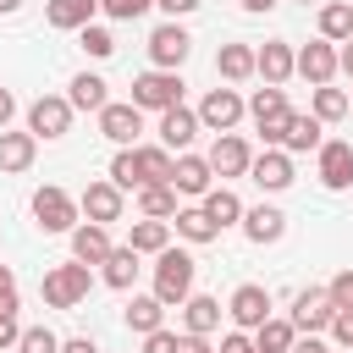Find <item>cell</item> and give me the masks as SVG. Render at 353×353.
Instances as JSON below:
<instances>
[{"label": "cell", "instance_id": "6da1fadb", "mask_svg": "<svg viewBox=\"0 0 353 353\" xmlns=\"http://www.w3.org/2000/svg\"><path fill=\"white\" fill-rule=\"evenodd\" d=\"M171 165H176L171 149H160V143H149V149L127 143V149H116V160H110V182H116L121 193H127V188H149V182H171Z\"/></svg>", "mask_w": 353, "mask_h": 353}, {"label": "cell", "instance_id": "7a4b0ae2", "mask_svg": "<svg viewBox=\"0 0 353 353\" xmlns=\"http://www.w3.org/2000/svg\"><path fill=\"white\" fill-rule=\"evenodd\" d=\"M193 276H199V259H193V254H182V248H171V243L154 254V298H160L165 309L193 292Z\"/></svg>", "mask_w": 353, "mask_h": 353}, {"label": "cell", "instance_id": "3957f363", "mask_svg": "<svg viewBox=\"0 0 353 353\" xmlns=\"http://www.w3.org/2000/svg\"><path fill=\"white\" fill-rule=\"evenodd\" d=\"M88 287H94V270H88L83 259L55 265V270H44V281H39V292H44L50 309H77V303L88 298Z\"/></svg>", "mask_w": 353, "mask_h": 353}, {"label": "cell", "instance_id": "277c9868", "mask_svg": "<svg viewBox=\"0 0 353 353\" xmlns=\"http://www.w3.org/2000/svg\"><path fill=\"white\" fill-rule=\"evenodd\" d=\"M248 116H254V127H259V138H265V149H281V132H287V88H276V83H265L254 99H248Z\"/></svg>", "mask_w": 353, "mask_h": 353}, {"label": "cell", "instance_id": "5b68a950", "mask_svg": "<svg viewBox=\"0 0 353 353\" xmlns=\"http://www.w3.org/2000/svg\"><path fill=\"white\" fill-rule=\"evenodd\" d=\"M132 105L138 110H171V105H182V77L176 72H138L132 77Z\"/></svg>", "mask_w": 353, "mask_h": 353}, {"label": "cell", "instance_id": "8992f818", "mask_svg": "<svg viewBox=\"0 0 353 353\" xmlns=\"http://www.w3.org/2000/svg\"><path fill=\"white\" fill-rule=\"evenodd\" d=\"M77 215H83V210H77V199H72L66 188H39V193H33V221H39L44 232H72Z\"/></svg>", "mask_w": 353, "mask_h": 353}, {"label": "cell", "instance_id": "52a82bcc", "mask_svg": "<svg viewBox=\"0 0 353 353\" xmlns=\"http://www.w3.org/2000/svg\"><path fill=\"white\" fill-rule=\"evenodd\" d=\"M28 132L33 138H66L72 132V99H61V94L33 99L28 105Z\"/></svg>", "mask_w": 353, "mask_h": 353}, {"label": "cell", "instance_id": "ba28073f", "mask_svg": "<svg viewBox=\"0 0 353 353\" xmlns=\"http://www.w3.org/2000/svg\"><path fill=\"white\" fill-rule=\"evenodd\" d=\"M188 50H193V39H188L182 22H160V28L149 33V61H154L160 72H176V66L188 61Z\"/></svg>", "mask_w": 353, "mask_h": 353}, {"label": "cell", "instance_id": "9c48e42d", "mask_svg": "<svg viewBox=\"0 0 353 353\" xmlns=\"http://www.w3.org/2000/svg\"><path fill=\"white\" fill-rule=\"evenodd\" d=\"M243 94L237 88H210L204 94V105H199V127H210V132H232L237 121H243Z\"/></svg>", "mask_w": 353, "mask_h": 353}, {"label": "cell", "instance_id": "30bf717a", "mask_svg": "<svg viewBox=\"0 0 353 353\" xmlns=\"http://www.w3.org/2000/svg\"><path fill=\"white\" fill-rule=\"evenodd\" d=\"M292 72L309 77L314 88L331 83V77H336V44H331V39H309L303 50H292Z\"/></svg>", "mask_w": 353, "mask_h": 353}, {"label": "cell", "instance_id": "8fae6325", "mask_svg": "<svg viewBox=\"0 0 353 353\" xmlns=\"http://www.w3.org/2000/svg\"><path fill=\"white\" fill-rule=\"evenodd\" d=\"M94 116H99V132H105L116 149L138 143V132H143V110H138L132 99H127V105H116V99H110V105H105V110H94Z\"/></svg>", "mask_w": 353, "mask_h": 353}, {"label": "cell", "instance_id": "7c38bea8", "mask_svg": "<svg viewBox=\"0 0 353 353\" xmlns=\"http://www.w3.org/2000/svg\"><path fill=\"white\" fill-rule=\"evenodd\" d=\"M314 154H320V182H325L331 193L353 188V143H347V138H325Z\"/></svg>", "mask_w": 353, "mask_h": 353}, {"label": "cell", "instance_id": "4fadbf2b", "mask_svg": "<svg viewBox=\"0 0 353 353\" xmlns=\"http://www.w3.org/2000/svg\"><path fill=\"white\" fill-rule=\"evenodd\" d=\"M226 314L237 320V331H254V325H265V320H270V292H265L259 281H243V287L232 292Z\"/></svg>", "mask_w": 353, "mask_h": 353}, {"label": "cell", "instance_id": "5bb4252c", "mask_svg": "<svg viewBox=\"0 0 353 353\" xmlns=\"http://www.w3.org/2000/svg\"><path fill=\"white\" fill-rule=\"evenodd\" d=\"M331 314H336V303H331L320 287H309V292H298V298H292V331H298V336L325 331V325H331Z\"/></svg>", "mask_w": 353, "mask_h": 353}, {"label": "cell", "instance_id": "9a60e30c", "mask_svg": "<svg viewBox=\"0 0 353 353\" xmlns=\"http://www.w3.org/2000/svg\"><path fill=\"white\" fill-rule=\"evenodd\" d=\"M193 138H199V110H188V105H171V110H160V149L182 154Z\"/></svg>", "mask_w": 353, "mask_h": 353}, {"label": "cell", "instance_id": "2e32d148", "mask_svg": "<svg viewBox=\"0 0 353 353\" xmlns=\"http://www.w3.org/2000/svg\"><path fill=\"white\" fill-rule=\"evenodd\" d=\"M210 182H215L210 160L182 149V154H176V165H171V188H176V193H188V199H204V193H210Z\"/></svg>", "mask_w": 353, "mask_h": 353}, {"label": "cell", "instance_id": "e0dca14e", "mask_svg": "<svg viewBox=\"0 0 353 353\" xmlns=\"http://www.w3.org/2000/svg\"><path fill=\"white\" fill-rule=\"evenodd\" d=\"M248 176H254L265 193H281V188H292V154H287V149H265L259 160H248Z\"/></svg>", "mask_w": 353, "mask_h": 353}, {"label": "cell", "instance_id": "ac0fdd59", "mask_svg": "<svg viewBox=\"0 0 353 353\" xmlns=\"http://www.w3.org/2000/svg\"><path fill=\"white\" fill-rule=\"evenodd\" d=\"M77 210H83L88 221L110 226V221H121V188H116V182H88L83 199H77Z\"/></svg>", "mask_w": 353, "mask_h": 353}, {"label": "cell", "instance_id": "d6986e66", "mask_svg": "<svg viewBox=\"0 0 353 353\" xmlns=\"http://www.w3.org/2000/svg\"><path fill=\"white\" fill-rule=\"evenodd\" d=\"M254 72L281 88V83L292 77V44H287V39H265V44L254 50Z\"/></svg>", "mask_w": 353, "mask_h": 353}, {"label": "cell", "instance_id": "ffe728a7", "mask_svg": "<svg viewBox=\"0 0 353 353\" xmlns=\"http://www.w3.org/2000/svg\"><path fill=\"white\" fill-rule=\"evenodd\" d=\"M110 248H116V243H110V226H99V221H77V226H72V259L99 265Z\"/></svg>", "mask_w": 353, "mask_h": 353}, {"label": "cell", "instance_id": "44dd1931", "mask_svg": "<svg viewBox=\"0 0 353 353\" xmlns=\"http://www.w3.org/2000/svg\"><path fill=\"white\" fill-rule=\"evenodd\" d=\"M248 160H254V154H248V143H243L237 132H221L215 149H210V171H215V176H243Z\"/></svg>", "mask_w": 353, "mask_h": 353}, {"label": "cell", "instance_id": "7402d4cb", "mask_svg": "<svg viewBox=\"0 0 353 353\" xmlns=\"http://www.w3.org/2000/svg\"><path fill=\"white\" fill-rule=\"evenodd\" d=\"M281 232H287V215H281L276 204H254V210H243V237H248V243L265 248V243H276Z\"/></svg>", "mask_w": 353, "mask_h": 353}, {"label": "cell", "instance_id": "603a6c76", "mask_svg": "<svg viewBox=\"0 0 353 353\" xmlns=\"http://www.w3.org/2000/svg\"><path fill=\"white\" fill-rule=\"evenodd\" d=\"M94 11H99V0H50L44 6V22L61 28V33H77V28L94 22Z\"/></svg>", "mask_w": 353, "mask_h": 353}, {"label": "cell", "instance_id": "cb8c5ba5", "mask_svg": "<svg viewBox=\"0 0 353 353\" xmlns=\"http://www.w3.org/2000/svg\"><path fill=\"white\" fill-rule=\"evenodd\" d=\"M320 127H325L320 116H298V110H292V116H287V132H281V149H287V154H309V149H320V143H325Z\"/></svg>", "mask_w": 353, "mask_h": 353}, {"label": "cell", "instance_id": "d4e9b609", "mask_svg": "<svg viewBox=\"0 0 353 353\" xmlns=\"http://www.w3.org/2000/svg\"><path fill=\"white\" fill-rule=\"evenodd\" d=\"M182 325H188L193 336H210V331L221 325V303L204 298V292H188V298H182Z\"/></svg>", "mask_w": 353, "mask_h": 353}, {"label": "cell", "instance_id": "484cf974", "mask_svg": "<svg viewBox=\"0 0 353 353\" xmlns=\"http://www.w3.org/2000/svg\"><path fill=\"white\" fill-rule=\"evenodd\" d=\"M165 243H171V221H154V215L132 221V232H127V248L132 254H160Z\"/></svg>", "mask_w": 353, "mask_h": 353}, {"label": "cell", "instance_id": "4316f807", "mask_svg": "<svg viewBox=\"0 0 353 353\" xmlns=\"http://www.w3.org/2000/svg\"><path fill=\"white\" fill-rule=\"evenodd\" d=\"M33 154H39L33 132H0V171H28Z\"/></svg>", "mask_w": 353, "mask_h": 353}, {"label": "cell", "instance_id": "83f0119b", "mask_svg": "<svg viewBox=\"0 0 353 353\" xmlns=\"http://www.w3.org/2000/svg\"><path fill=\"white\" fill-rule=\"evenodd\" d=\"M199 210H204V215H210V221H215V226H221V232H226V226H237V221H243V199H237V193H232V188H210V193H204V204H199Z\"/></svg>", "mask_w": 353, "mask_h": 353}, {"label": "cell", "instance_id": "f1b7e54d", "mask_svg": "<svg viewBox=\"0 0 353 353\" xmlns=\"http://www.w3.org/2000/svg\"><path fill=\"white\" fill-rule=\"evenodd\" d=\"M171 226H176V237H188V243H215V237H221V226H215L199 204H193V210H182V204H176Z\"/></svg>", "mask_w": 353, "mask_h": 353}, {"label": "cell", "instance_id": "f546056e", "mask_svg": "<svg viewBox=\"0 0 353 353\" xmlns=\"http://www.w3.org/2000/svg\"><path fill=\"white\" fill-rule=\"evenodd\" d=\"M99 265H105V287H116V292H127V287L138 281V254H132L127 243H121V248H110Z\"/></svg>", "mask_w": 353, "mask_h": 353}, {"label": "cell", "instance_id": "4dcf8cb0", "mask_svg": "<svg viewBox=\"0 0 353 353\" xmlns=\"http://www.w3.org/2000/svg\"><path fill=\"white\" fill-rule=\"evenodd\" d=\"M215 72H221L226 83H243V77H254V44H221V55H215Z\"/></svg>", "mask_w": 353, "mask_h": 353}, {"label": "cell", "instance_id": "1f68e13d", "mask_svg": "<svg viewBox=\"0 0 353 353\" xmlns=\"http://www.w3.org/2000/svg\"><path fill=\"white\" fill-rule=\"evenodd\" d=\"M66 99H72V110H105V105H110V94H105V77H94V72H77Z\"/></svg>", "mask_w": 353, "mask_h": 353}, {"label": "cell", "instance_id": "d6a6232c", "mask_svg": "<svg viewBox=\"0 0 353 353\" xmlns=\"http://www.w3.org/2000/svg\"><path fill=\"white\" fill-rule=\"evenodd\" d=\"M138 215L171 221V215H176V188H171V182H149V188H138Z\"/></svg>", "mask_w": 353, "mask_h": 353}, {"label": "cell", "instance_id": "836d02e7", "mask_svg": "<svg viewBox=\"0 0 353 353\" xmlns=\"http://www.w3.org/2000/svg\"><path fill=\"white\" fill-rule=\"evenodd\" d=\"M160 320H165V303H160L154 292H143V298H132V303H127V325H132L138 336L160 331Z\"/></svg>", "mask_w": 353, "mask_h": 353}, {"label": "cell", "instance_id": "e575fe53", "mask_svg": "<svg viewBox=\"0 0 353 353\" xmlns=\"http://www.w3.org/2000/svg\"><path fill=\"white\" fill-rule=\"evenodd\" d=\"M292 336H298V331H292V320H276V314H270L265 325H254V353H287V347H292Z\"/></svg>", "mask_w": 353, "mask_h": 353}, {"label": "cell", "instance_id": "d590c367", "mask_svg": "<svg viewBox=\"0 0 353 353\" xmlns=\"http://www.w3.org/2000/svg\"><path fill=\"white\" fill-rule=\"evenodd\" d=\"M320 39H331V44L353 39V6H342V0L320 6Z\"/></svg>", "mask_w": 353, "mask_h": 353}, {"label": "cell", "instance_id": "8d00e7d4", "mask_svg": "<svg viewBox=\"0 0 353 353\" xmlns=\"http://www.w3.org/2000/svg\"><path fill=\"white\" fill-rule=\"evenodd\" d=\"M309 116H320V121H342V116H347V94H342V88H331V83H320V88H314V110H309Z\"/></svg>", "mask_w": 353, "mask_h": 353}, {"label": "cell", "instance_id": "74e56055", "mask_svg": "<svg viewBox=\"0 0 353 353\" xmlns=\"http://www.w3.org/2000/svg\"><path fill=\"white\" fill-rule=\"evenodd\" d=\"M17 353H61V336H55L50 325H28V331L17 336Z\"/></svg>", "mask_w": 353, "mask_h": 353}, {"label": "cell", "instance_id": "f35d334b", "mask_svg": "<svg viewBox=\"0 0 353 353\" xmlns=\"http://www.w3.org/2000/svg\"><path fill=\"white\" fill-rule=\"evenodd\" d=\"M77 39H83V50L94 55V61H105V55H116V39L99 28V22H88V28H77Z\"/></svg>", "mask_w": 353, "mask_h": 353}, {"label": "cell", "instance_id": "ab89813d", "mask_svg": "<svg viewBox=\"0 0 353 353\" xmlns=\"http://www.w3.org/2000/svg\"><path fill=\"white\" fill-rule=\"evenodd\" d=\"M154 0H99V11L105 17H116V22H132V17H143Z\"/></svg>", "mask_w": 353, "mask_h": 353}, {"label": "cell", "instance_id": "60d3db41", "mask_svg": "<svg viewBox=\"0 0 353 353\" xmlns=\"http://www.w3.org/2000/svg\"><path fill=\"white\" fill-rule=\"evenodd\" d=\"M325 298H331L336 309H353V270H336L331 287H325Z\"/></svg>", "mask_w": 353, "mask_h": 353}, {"label": "cell", "instance_id": "b9f144b4", "mask_svg": "<svg viewBox=\"0 0 353 353\" xmlns=\"http://www.w3.org/2000/svg\"><path fill=\"white\" fill-rule=\"evenodd\" d=\"M331 336H336V347H353V309H336L331 314V325H325Z\"/></svg>", "mask_w": 353, "mask_h": 353}, {"label": "cell", "instance_id": "7bdbcfd3", "mask_svg": "<svg viewBox=\"0 0 353 353\" xmlns=\"http://www.w3.org/2000/svg\"><path fill=\"white\" fill-rule=\"evenodd\" d=\"M0 314H17V276H11V265H0Z\"/></svg>", "mask_w": 353, "mask_h": 353}, {"label": "cell", "instance_id": "ee69618b", "mask_svg": "<svg viewBox=\"0 0 353 353\" xmlns=\"http://www.w3.org/2000/svg\"><path fill=\"white\" fill-rule=\"evenodd\" d=\"M143 353H176V331H165V325L149 331V336H143Z\"/></svg>", "mask_w": 353, "mask_h": 353}, {"label": "cell", "instance_id": "f6af8a7d", "mask_svg": "<svg viewBox=\"0 0 353 353\" xmlns=\"http://www.w3.org/2000/svg\"><path fill=\"white\" fill-rule=\"evenodd\" d=\"M17 336H22L17 314H0V353H6V347H17Z\"/></svg>", "mask_w": 353, "mask_h": 353}, {"label": "cell", "instance_id": "bcb514c9", "mask_svg": "<svg viewBox=\"0 0 353 353\" xmlns=\"http://www.w3.org/2000/svg\"><path fill=\"white\" fill-rule=\"evenodd\" d=\"M221 353H254V336H243V331H226V336H221Z\"/></svg>", "mask_w": 353, "mask_h": 353}, {"label": "cell", "instance_id": "7dc6e473", "mask_svg": "<svg viewBox=\"0 0 353 353\" xmlns=\"http://www.w3.org/2000/svg\"><path fill=\"white\" fill-rule=\"evenodd\" d=\"M154 6H160V11H165V17L176 22V17H188V11H199L204 0H154Z\"/></svg>", "mask_w": 353, "mask_h": 353}, {"label": "cell", "instance_id": "c3c4849f", "mask_svg": "<svg viewBox=\"0 0 353 353\" xmlns=\"http://www.w3.org/2000/svg\"><path fill=\"white\" fill-rule=\"evenodd\" d=\"M176 353H210V342H204V336H193V331H188V336H176Z\"/></svg>", "mask_w": 353, "mask_h": 353}, {"label": "cell", "instance_id": "681fc988", "mask_svg": "<svg viewBox=\"0 0 353 353\" xmlns=\"http://www.w3.org/2000/svg\"><path fill=\"white\" fill-rule=\"evenodd\" d=\"M11 116H17V99H11V88H0V132H6Z\"/></svg>", "mask_w": 353, "mask_h": 353}, {"label": "cell", "instance_id": "f907efd6", "mask_svg": "<svg viewBox=\"0 0 353 353\" xmlns=\"http://www.w3.org/2000/svg\"><path fill=\"white\" fill-rule=\"evenodd\" d=\"M336 72L353 77V39H342V50H336Z\"/></svg>", "mask_w": 353, "mask_h": 353}, {"label": "cell", "instance_id": "816d5d0a", "mask_svg": "<svg viewBox=\"0 0 353 353\" xmlns=\"http://www.w3.org/2000/svg\"><path fill=\"white\" fill-rule=\"evenodd\" d=\"M61 353H99L88 336H72V342H61Z\"/></svg>", "mask_w": 353, "mask_h": 353}, {"label": "cell", "instance_id": "f5cc1de1", "mask_svg": "<svg viewBox=\"0 0 353 353\" xmlns=\"http://www.w3.org/2000/svg\"><path fill=\"white\" fill-rule=\"evenodd\" d=\"M270 6H276V0H243V11H254V17H259V11H270Z\"/></svg>", "mask_w": 353, "mask_h": 353}, {"label": "cell", "instance_id": "db71d44e", "mask_svg": "<svg viewBox=\"0 0 353 353\" xmlns=\"http://www.w3.org/2000/svg\"><path fill=\"white\" fill-rule=\"evenodd\" d=\"M11 11H22V0H0V17H11Z\"/></svg>", "mask_w": 353, "mask_h": 353}, {"label": "cell", "instance_id": "11a10c76", "mask_svg": "<svg viewBox=\"0 0 353 353\" xmlns=\"http://www.w3.org/2000/svg\"><path fill=\"white\" fill-rule=\"evenodd\" d=\"M347 110H353V94H347Z\"/></svg>", "mask_w": 353, "mask_h": 353}, {"label": "cell", "instance_id": "9f6ffc18", "mask_svg": "<svg viewBox=\"0 0 353 353\" xmlns=\"http://www.w3.org/2000/svg\"><path fill=\"white\" fill-rule=\"evenodd\" d=\"M320 353H331V347H320Z\"/></svg>", "mask_w": 353, "mask_h": 353}, {"label": "cell", "instance_id": "6f0895ef", "mask_svg": "<svg viewBox=\"0 0 353 353\" xmlns=\"http://www.w3.org/2000/svg\"><path fill=\"white\" fill-rule=\"evenodd\" d=\"M303 6H309V0H303Z\"/></svg>", "mask_w": 353, "mask_h": 353}]
</instances>
